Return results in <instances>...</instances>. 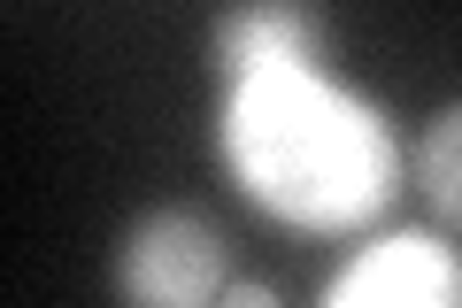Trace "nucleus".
Returning <instances> with one entry per match:
<instances>
[{
    "mask_svg": "<svg viewBox=\"0 0 462 308\" xmlns=\"http://www.w3.org/2000/svg\"><path fill=\"white\" fill-rule=\"evenodd\" d=\"M224 163L254 209L300 231H355L393 201L401 146L363 93L324 70H263L224 85Z\"/></svg>",
    "mask_w": 462,
    "mask_h": 308,
    "instance_id": "nucleus-1",
    "label": "nucleus"
},
{
    "mask_svg": "<svg viewBox=\"0 0 462 308\" xmlns=\"http://www.w3.org/2000/svg\"><path fill=\"white\" fill-rule=\"evenodd\" d=\"M231 285V247L193 209H147L116 247L124 308H216Z\"/></svg>",
    "mask_w": 462,
    "mask_h": 308,
    "instance_id": "nucleus-2",
    "label": "nucleus"
},
{
    "mask_svg": "<svg viewBox=\"0 0 462 308\" xmlns=\"http://www.w3.org/2000/svg\"><path fill=\"white\" fill-rule=\"evenodd\" d=\"M324 308H462V255L431 231H385L324 285Z\"/></svg>",
    "mask_w": 462,
    "mask_h": 308,
    "instance_id": "nucleus-3",
    "label": "nucleus"
},
{
    "mask_svg": "<svg viewBox=\"0 0 462 308\" xmlns=\"http://www.w3.org/2000/svg\"><path fill=\"white\" fill-rule=\"evenodd\" d=\"M208 54L224 70V85L231 78H263V70H316L324 62V16L285 8V0H270V8H231V16H216Z\"/></svg>",
    "mask_w": 462,
    "mask_h": 308,
    "instance_id": "nucleus-4",
    "label": "nucleus"
},
{
    "mask_svg": "<svg viewBox=\"0 0 462 308\" xmlns=\"http://www.w3.org/2000/svg\"><path fill=\"white\" fill-rule=\"evenodd\" d=\"M416 193H424L447 224H462V100L439 108L424 124V139H416Z\"/></svg>",
    "mask_w": 462,
    "mask_h": 308,
    "instance_id": "nucleus-5",
    "label": "nucleus"
},
{
    "mask_svg": "<svg viewBox=\"0 0 462 308\" xmlns=\"http://www.w3.org/2000/svg\"><path fill=\"white\" fill-rule=\"evenodd\" d=\"M216 308H278V293H270V285H247V277H231Z\"/></svg>",
    "mask_w": 462,
    "mask_h": 308,
    "instance_id": "nucleus-6",
    "label": "nucleus"
}]
</instances>
